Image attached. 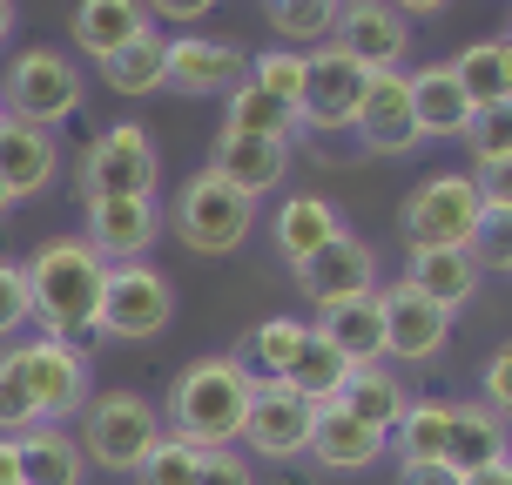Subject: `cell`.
Masks as SVG:
<instances>
[{"instance_id": "1", "label": "cell", "mask_w": 512, "mask_h": 485, "mask_svg": "<svg viewBox=\"0 0 512 485\" xmlns=\"http://www.w3.org/2000/svg\"><path fill=\"white\" fill-rule=\"evenodd\" d=\"M21 277H27V304H34V317H41L48 337H61V344L95 337L108 263L88 250L81 236H48V243L21 263Z\"/></svg>"}, {"instance_id": "2", "label": "cell", "mask_w": 512, "mask_h": 485, "mask_svg": "<svg viewBox=\"0 0 512 485\" xmlns=\"http://www.w3.org/2000/svg\"><path fill=\"white\" fill-rule=\"evenodd\" d=\"M256 378L236 364V351H216V358H196L169 391V438L196 445V452H230L243 438V418H250Z\"/></svg>"}, {"instance_id": "3", "label": "cell", "mask_w": 512, "mask_h": 485, "mask_svg": "<svg viewBox=\"0 0 512 485\" xmlns=\"http://www.w3.org/2000/svg\"><path fill=\"white\" fill-rule=\"evenodd\" d=\"M81 102H88V75L61 48H21L7 61V81H0V108L7 122H27V128H61L75 122Z\"/></svg>"}, {"instance_id": "4", "label": "cell", "mask_w": 512, "mask_h": 485, "mask_svg": "<svg viewBox=\"0 0 512 485\" xmlns=\"http://www.w3.org/2000/svg\"><path fill=\"white\" fill-rule=\"evenodd\" d=\"M155 438H162V418H155L149 398H135V391H102V398H88L81 405V459L102 465V472H142V459L155 452Z\"/></svg>"}, {"instance_id": "5", "label": "cell", "mask_w": 512, "mask_h": 485, "mask_svg": "<svg viewBox=\"0 0 512 485\" xmlns=\"http://www.w3.org/2000/svg\"><path fill=\"white\" fill-rule=\"evenodd\" d=\"M169 230H176L182 250H196V256H236L243 243H250V230H256V203L236 196L230 182H216L203 169V176H189L176 189Z\"/></svg>"}, {"instance_id": "6", "label": "cell", "mask_w": 512, "mask_h": 485, "mask_svg": "<svg viewBox=\"0 0 512 485\" xmlns=\"http://www.w3.org/2000/svg\"><path fill=\"white\" fill-rule=\"evenodd\" d=\"M398 223H405L411 250H472V236L486 223V203H479L472 176H425L411 182Z\"/></svg>"}, {"instance_id": "7", "label": "cell", "mask_w": 512, "mask_h": 485, "mask_svg": "<svg viewBox=\"0 0 512 485\" xmlns=\"http://www.w3.org/2000/svg\"><path fill=\"white\" fill-rule=\"evenodd\" d=\"M176 317V290L162 270L149 263H108L102 283V310H95V337H122V344H142V337H162Z\"/></svg>"}, {"instance_id": "8", "label": "cell", "mask_w": 512, "mask_h": 485, "mask_svg": "<svg viewBox=\"0 0 512 485\" xmlns=\"http://www.w3.org/2000/svg\"><path fill=\"white\" fill-rule=\"evenodd\" d=\"M162 155H155L142 122H115L81 149V203L88 196H155Z\"/></svg>"}, {"instance_id": "9", "label": "cell", "mask_w": 512, "mask_h": 485, "mask_svg": "<svg viewBox=\"0 0 512 485\" xmlns=\"http://www.w3.org/2000/svg\"><path fill=\"white\" fill-rule=\"evenodd\" d=\"M14 364H21V384H27V405L41 425H61L75 418L95 391H88V351L81 344H61V337H34V344H14Z\"/></svg>"}, {"instance_id": "10", "label": "cell", "mask_w": 512, "mask_h": 485, "mask_svg": "<svg viewBox=\"0 0 512 485\" xmlns=\"http://www.w3.org/2000/svg\"><path fill=\"white\" fill-rule=\"evenodd\" d=\"M364 88H371V75H364L351 54H337L331 41H324V48L310 54L297 122L317 128V135H351V128H358V108H364Z\"/></svg>"}, {"instance_id": "11", "label": "cell", "mask_w": 512, "mask_h": 485, "mask_svg": "<svg viewBox=\"0 0 512 485\" xmlns=\"http://www.w3.org/2000/svg\"><path fill=\"white\" fill-rule=\"evenodd\" d=\"M310 425H317V405H310L304 391H290V384H256L250 398V418H243V445H250L256 459L270 465H290L310 452Z\"/></svg>"}, {"instance_id": "12", "label": "cell", "mask_w": 512, "mask_h": 485, "mask_svg": "<svg viewBox=\"0 0 512 485\" xmlns=\"http://www.w3.org/2000/svg\"><path fill=\"white\" fill-rule=\"evenodd\" d=\"M331 48L351 54L364 75H391L411 54V21L398 7H384V0H344L337 27H331Z\"/></svg>"}, {"instance_id": "13", "label": "cell", "mask_w": 512, "mask_h": 485, "mask_svg": "<svg viewBox=\"0 0 512 485\" xmlns=\"http://www.w3.org/2000/svg\"><path fill=\"white\" fill-rule=\"evenodd\" d=\"M384 310V358H405V364H432L452 337V310H438L425 290H411L405 277L378 290Z\"/></svg>"}, {"instance_id": "14", "label": "cell", "mask_w": 512, "mask_h": 485, "mask_svg": "<svg viewBox=\"0 0 512 485\" xmlns=\"http://www.w3.org/2000/svg\"><path fill=\"white\" fill-rule=\"evenodd\" d=\"M297 290H304L317 310L351 304V297H371V290H378V250H371L364 236L337 230L331 243H324V250H317L304 270H297Z\"/></svg>"}, {"instance_id": "15", "label": "cell", "mask_w": 512, "mask_h": 485, "mask_svg": "<svg viewBox=\"0 0 512 485\" xmlns=\"http://www.w3.org/2000/svg\"><path fill=\"white\" fill-rule=\"evenodd\" d=\"M155 230H162L155 196H88V230H81V243L102 256V263H142Z\"/></svg>"}, {"instance_id": "16", "label": "cell", "mask_w": 512, "mask_h": 485, "mask_svg": "<svg viewBox=\"0 0 512 485\" xmlns=\"http://www.w3.org/2000/svg\"><path fill=\"white\" fill-rule=\"evenodd\" d=\"M243 75H250V48L209 41V34H176V41H169V75H162V88L203 102V95H230Z\"/></svg>"}, {"instance_id": "17", "label": "cell", "mask_w": 512, "mask_h": 485, "mask_svg": "<svg viewBox=\"0 0 512 485\" xmlns=\"http://www.w3.org/2000/svg\"><path fill=\"white\" fill-rule=\"evenodd\" d=\"M209 176L230 182L236 196H270L283 176H290V142L283 135H216V149H209Z\"/></svg>"}, {"instance_id": "18", "label": "cell", "mask_w": 512, "mask_h": 485, "mask_svg": "<svg viewBox=\"0 0 512 485\" xmlns=\"http://www.w3.org/2000/svg\"><path fill=\"white\" fill-rule=\"evenodd\" d=\"M358 135L371 155H411L418 149V122H411V81L405 68H391V75H371L364 88V108H358Z\"/></svg>"}, {"instance_id": "19", "label": "cell", "mask_w": 512, "mask_h": 485, "mask_svg": "<svg viewBox=\"0 0 512 485\" xmlns=\"http://www.w3.org/2000/svg\"><path fill=\"white\" fill-rule=\"evenodd\" d=\"M405 81H411V122H418V142H465L472 102H465L452 61H432V68H418V75H405Z\"/></svg>"}, {"instance_id": "20", "label": "cell", "mask_w": 512, "mask_h": 485, "mask_svg": "<svg viewBox=\"0 0 512 485\" xmlns=\"http://www.w3.org/2000/svg\"><path fill=\"white\" fill-rule=\"evenodd\" d=\"M384 452V432H371L364 418H351V411L337 405H317V425H310V452L304 459H317L324 472H364V465H378Z\"/></svg>"}, {"instance_id": "21", "label": "cell", "mask_w": 512, "mask_h": 485, "mask_svg": "<svg viewBox=\"0 0 512 485\" xmlns=\"http://www.w3.org/2000/svg\"><path fill=\"white\" fill-rule=\"evenodd\" d=\"M310 331L331 344L337 358L351 364H378L384 358V310H378V290L371 297H351V304H331V310H317V324Z\"/></svg>"}, {"instance_id": "22", "label": "cell", "mask_w": 512, "mask_h": 485, "mask_svg": "<svg viewBox=\"0 0 512 485\" xmlns=\"http://www.w3.org/2000/svg\"><path fill=\"white\" fill-rule=\"evenodd\" d=\"M405 283L411 290H425L438 310H452L459 317L472 297H479V283H486V270L472 263V250H411L405 263Z\"/></svg>"}, {"instance_id": "23", "label": "cell", "mask_w": 512, "mask_h": 485, "mask_svg": "<svg viewBox=\"0 0 512 485\" xmlns=\"http://www.w3.org/2000/svg\"><path fill=\"white\" fill-rule=\"evenodd\" d=\"M61 169V149H54L48 128H27V122H0V182L14 189V203L21 196H41Z\"/></svg>"}, {"instance_id": "24", "label": "cell", "mask_w": 512, "mask_h": 485, "mask_svg": "<svg viewBox=\"0 0 512 485\" xmlns=\"http://www.w3.org/2000/svg\"><path fill=\"white\" fill-rule=\"evenodd\" d=\"M149 7L142 0H75V48L88 61H108L122 54L135 34H149Z\"/></svg>"}, {"instance_id": "25", "label": "cell", "mask_w": 512, "mask_h": 485, "mask_svg": "<svg viewBox=\"0 0 512 485\" xmlns=\"http://www.w3.org/2000/svg\"><path fill=\"white\" fill-rule=\"evenodd\" d=\"M337 230H344V216H337L324 196H290V203L270 216V243H277V256L290 263V270H304Z\"/></svg>"}, {"instance_id": "26", "label": "cell", "mask_w": 512, "mask_h": 485, "mask_svg": "<svg viewBox=\"0 0 512 485\" xmlns=\"http://www.w3.org/2000/svg\"><path fill=\"white\" fill-rule=\"evenodd\" d=\"M14 445H21V485H81L88 479V459H81V445L61 425H27Z\"/></svg>"}, {"instance_id": "27", "label": "cell", "mask_w": 512, "mask_h": 485, "mask_svg": "<svg viewBox=\"0 0 512 485\" xmlns=\"http://www.w3.org/2000/svg\"><path fill=\"white\" fill-rule=\"evenodd\" d=\"M512 438H506V418H492L486 405H452V432H445V465L452 472H479V465L506 459Z\"/></svg>"}, {"instance_id": "28", "label": "cell", "mask_w": 512, "mask_h": 485, "mask_svg": "<svg viewBox=\"0 0 512 485\" xmlns=\"http://www.w3.org/2000/svg\"><path fill=\"white\" fill-rule=\"evenodd\" d=\"M337 405L351 411V418H364L371 432H384V445H391V425L405 418V405H411V391L384 364H358L351 378H344V391H337Z\"/></svg>"}, {"instance_id": "29", "label": "cell", "mask_w": 512, "mask_h": 485, "mask_svg": "<svg viewBox=\"0 0 512 485\" xmlns=\"http://www.w3.org/2000/svg\"><path fill=\"white\" fill-rule=\"evenodd\" d=\"M304 337H310V324L304 317H263L250 337H243V351H236V364L250 371L256 384H277L290 364H297V351H304Z\"/></svg>"}, {"instance_id": "30", "label": "cell", "mask_w": 512, "mask_h": 485, "mask_svg": "<svg viewBox=\"0 0 512 485\" xmlns=\"http://www.w3.org/2000/svg\"><path fill=\"white\" fill-rule=\"evenodd\" d=\"M162 75H169V41H162L155 27H149V34H135L122 54H108V61H102V81L115 88V95H128V102L155 95Z\"/></svg>"}, {"instance_id": "31", "label": "cell", "mask_w": 512, "mask_h": 485, "mask_svg": "<svg viewBox=\"0 0 512 485\" xmlns=\"http://www.w3.org/2000/svg\"><path fill=\"white\" fill-rule=\"evenodd\" d=\"M465 102L472 108H492V102H512V41H472V48L452 61Z\"/></svg>"}, {"instance_id": "32", "label": "cell", "mask_w": 512, "mask_h": 485, "mask_svg": "<svg viewBox=\"0 0 512 485\" xmlns=\"http://www.w3.org/2000/svg\"><path fill=\"white\" fill-rule=\"evenodd\" d=\"M445 432H452V405H438V398H411L405 418L391 425L398 465H432V459H445Z\"/></svg>"}, {"instance_id": "33", "label": "cell", "mask_w": 512, "mask_h": 485, "mask_svg": "<svg viewBox=\"0 0 512 485\" xmlns=\"http://www.w3.org/2000/svg\"><path fill=\"white\" fill-rule=\"evenodd\" d=\"M337 7H344V0H263L277 48H304V41L324 48V41H331V27H337Z\"/></svg>"}, {"instance_id": "34", "label": "cell", "mask_w": 512, "mask_h": 485, "mask_svg": "<svg viewBox=\"0 0 512 485\" xmlns=\"http://www.w3.org/2000/svg\"><path fill=\"white\" fill-rule=\"evenodd\" d=\"M223 128H230V135H283V142H290L297 115L283 102H270L256 81H236L230 95H223Z\"/></svg>"}, {"instance_id": "35", "label": "cell", "mask_w": 512, "mask_h": 485, "mask_svg": "<svg viewBox=\"0 0 512 485\" xmlns=\"http://www.w3.org/2000/svg\"><path fill=\"white\" fill-rule=\"evenodd\" d=\"M344 378H351V364L337 358V351H331V344H324L317 331L304 337V351H297V364L283 371V384H290V391H304L310 405H331L337 391H344Z\"/></svg>"}, {"instance_id": "36", "label": "cell", "mask_w": 512, "mask_h": 485, "mask_svg": "<svg viewBox=\"0 0 512 485\" xmlns=\"http://www.w3.org/2000/svg\"><path fill=\"white\" fill-rule=\"evenodd\" d=\"M304 75H310V54L263 48V54H250V75H243V81H256L270 102H283L290 115H297V108H304Z\"/></svg>"}, {"instance_id": "37", "label": "cell", "mask_w": 512, "mask_h": 485, "mask_svg": "<svg viewBox=\"0 0 512 485\" xmlns=\"http://www.w3.org/2000/svg\"><path fill=\"white\" fill-rule=\"evenodd\" d=\"M196 472H203V452L162 432V438H155V452L142 459V472H135V485H196Z\"/></svg>"}, {"instance_id": "38", "label": "cell", "mask_w": 512, "mask_h": 485, "mask_svg": "<svg viewBox=\"0 0 512 485\" xmlns=\"http://www.w3.org/2000/svg\"><path fill=\"white\" fill-rule=\"evenodd\" d=\"M27 425H41L34 405H27V384L21 364H14V344H0V438H21Z\"/></svg>"}, {"instance_id": "39", "label": "cell", "mask_w": 512, "mask_h": 485, "mask_svg": "<svg viewBox=\"0 0 512 485\" xmlns=\"http://www.w3.org/2000/svg\"><path fill=\"white\" fill-rule=\"evenodd\" d=\"M465 142L479 162H506L512 155V102H492V108H472V128H465Z\"/></svg>"}, {"instance_id": "40", "label": "cell", "mask_w": 512, "mask_h": 485, "mask_svg": "<svg viewBox=\"0 0 512 485\" xmlns=\"http://www.w3.org/2000/svg\"><path fill=\"white\" fill-rule=\"evenodd\" d=\"M472 263H479L486 277H512V216H486V223H479Z\"/></svg>"}, {"instance_id": "41", "label": "cell", "mask_w": 512, "mask_h": 485, "mask_svg": "<svg viewBox=\"0 0 512 485\" xmlns=\"http://www.w3.org/2000/svg\"><path fill=\"white\" fill-rule=\"evenodd\" d=\"M27 317H34V304H27V277H21V263H7V256H0V344L21 331Z\"/></svg>"}, {"instance_id": "42", "label": "cell", "mask_w": 512, "mask_h": 485, "mask_svg": "<svg viewBox=\"0 0 512 485\" xmlns=\"http://www.w3.org/2000/svg\"><path fill=\"white\" fill-rule=\"evenodd\" d=\"M479 384H486V398H479V405H486L492 418H506V425H512V337H506V344H499V351L486 358Z\"/></svg>"}, {"instance_id": "43", "label": "cell", "mask_w": 512, "mask_h": 485, "mask_svg": "<svg viewBox=\"0 0 512 485\" xmlns=\"http://www.w3.org/2000/svg\"><path fill=\"white\" fill-rule=\"evenodd\" d=\"M472 189H479L486 216H512V155L506 162H479L472 169Z\"/></svg>"}, {"instance_id": "44", "label": "cell", "mask_w": 512, "mask_h": 485, "mask_svg": "<svg viewBox=\"0 0 512 485\" xmlns=\"http://www.w3.org/2000/svg\"><path fill=\"white\" fill-rule=\"evenodd\" d=\"M196 485H256V472H250V459H243V452H203Z\"/></svg>"}, {"instance_id": "45", "label": "cell", "mask_w": 512, "mask_h": 485, "mask_svg": "<svg viewBox=\"0 0 512 485\" xmlns=\"http://www.w3.org/2000/svg\"><path fill=\"white\" fill-rule=\"evenodd\" d=\"M149 7V21H169V27H196L203 14H216L223 0H142Z\"/></svg>"}, {"instance_id": "46", "label": "cell", "mask_w": 512, "mask_h": 485, "mask_svg": "<svg viewBox=\"0 0 512 485\" xmlns=\"http://www.w3.org/2000/svg\"><path fill=\"white\" fill-rule=\"evenodd\" d=\"M398 485H459V472L445 459H432V465H398Z\"/></svg>"}, {"instance_id": "47", "label": "cell", "mask_w": 512, "mask_h": 485, "mask_svg": "<svg viewBox=\"0 0 512 485\" xmlns=\"http://www.w3.org/2000/svg\"><path fill=\"white\" fill-rule=\"evenodd\" d=\"M459 485H512V452H506V459H492V465H479V472H465Z\"/></svg>"}, {"instance_id": "48", "label": "cell", "mask_w": 512, "mask_h": 485, "mask_svg": "<svg viewBox=\"0 0 512 485\" xmlns=\"http://www.w3.org/2000/svg\"><path fill=\"white\" fill-rule=\"evenodd\" d=\"M384 7H398L405 21H438V14H445L452 0H384Z\"/></svg>"}, {"instance_id": "49", "label": "cell", "mask_w": 512, "mask_h": 485, "mask_svg": "<svg viewBox=\"0 0 512 485\" xmlns=\"http://www.w3.org/2000/svg\"><path fill=\"white\" fill-rule=\"evenodd\" d=\"M0 485H21V445L0 438Z\"/></svg>"}, {"instance_id": "50", "label": "cell", "mask_w": 512, "mask_h": 485, "mask_svg": "<svg viewBox=\"0 0 512 485\" xmlns=\"http://www.w3.org/2000/svg\"><path fill=\"white\" fill-rule=\"evenodd\" d=\"M14 34V0H0V41Z\"/></svg>"}, {"instance_id": "51", "label": "cell", "mask_w": 512, "mask_h": 485, "mask_svg": "<svg viewBox=\"0 0 512 485\" xmlns=\"http://www.w3.org/2000/svg\"><path fill=\"white\" fill-rule=\"evenodd\" d=\"M7 209H14V189H7V182H0V223H7Z\"/></svg>"}, {"instance_id": "52", "label": "cell", "mask_w": 512, "mask_h": 485, "mask_svg": "<svg viewBox=\"0 0 512 485\" xmlns=\"http://www.w3.org/2000/svg\"><path fill=\"white\" fill-rule=\"evenodd\" d=\"M499 41H512V21H506V34H499Z\"/></svg>"}, {"instance_id": "53", "label": "cell", "mask_w": 512, "mask_h": 485, "mask_svg": "<svg viewBox=\"0 0 512 485\" xmlns=\"http://www.w3.org/2000/svg\"><path fill=\"white\" fill-rule=\"evenodd\" d=\"M0 122H7V108H0Z\"/></svg>"}]
</instances>
